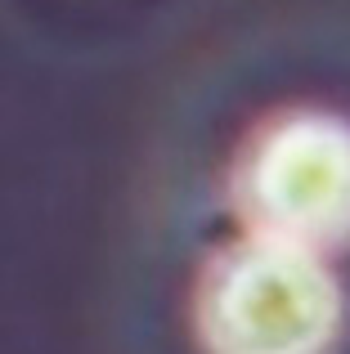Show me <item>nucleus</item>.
I'll return each mask as SVG.
<instances>
[{"mask_svg": "<svg viewBox=\"0 0 350 354\" xmlns=\"http://www.w3.org/2000/svg\"><path fill=\"white\" fill-rule=\"evenodd\" d=\"M346 301L319 251L261 238L211 265L198 296L207 354H328Z\"/></svg>", "mask_w": 350, "mask_h": 354, "instance_id": "1", "label": "nucleus"}, {"mask_svg": "<svg viewBox=\"0 0 350 354\" xmlns=\"http://www.w3.org/2000/svg\"><path fill=\"white\" fill-rule=\"evenodd\" d=\"M238 207L261 238L324 251L350 242V121L292 113L238 162Z\"/></svg>", "mask_w": 350, "mask_h": 354, "instance_id": "2", "label": "nucleus"}]
</instances>
